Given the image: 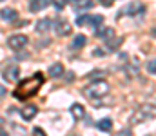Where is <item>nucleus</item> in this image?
Instances as JSON below:
<instances>
[{
    "instance_id": "23",
    "label": "nucleus",
    "mask_w": 156,
    "mask_h": 136,
    "mask_svg": "<svg viewBox=\"0 0 156 136\" xmlns=\"http://www.w3.org/2000/svg\"><path fill=\"white\" fill-rule=\"evenodd\" d=\"M113 2H115V0H100V4H102V5H105V7H111V5H113Z\"/></svg>"
},
{
    "instance_id": "15",
    "label": "nucleus",
    "mask_w": 156,
    "mask_h": 136,
    "mask_svg": "<svg viewBox=\"0 0 156 136\" xmlns=\"http://www.w3.org/2000/svg\"><path fill=\"white\" fill-rule=\"evenodd\" d=\"M87 42V38H85V35H76L75 38H73V44H71V49H82L83 45Z\"/></svg>"
},
{
    "instance_id": "10",
    "label": "nucleus",
    "mask_w": 156,
    "mask_h": 136,
    "mask_svg": "<svg viewBox=\"0 0 156 136\" xmlns=\"http://www.w3.org/2000/svg\"><path fill=\"white\" fill-rule=\"evenodd\" d=\"M56 35H58V37H67V35H71V26H69L66 20H58V22H56Z\"/></svg>"
},
{
    "instance_id": "4",
    "label": "nucleus",
    "mask_w": 156,
    "mask_h": 136,
    "mask_svg": "<svg viewBox=\"0 0 156 136\" xmlns=\"http://www.w3.org/2000/svg\"><path fill=\"white\" fill-rule=\"evenodd\" d=\"M29 42V38L26 37V35H13V37H9L7 38V45L13 49V51H20V49H24L26 45Z\"/></svg>"
},
{
    "instance_id": "19",
    "label": "nucleus",
    "mask_w": 156,
    "mask_h": 136,
    "mask_svg": "<svg viewBox=\"0 0 156 136\" xmlns=\"http://www.w3.org/2000/svg\"><path fill=\"white\" fill-rule=\"evenodd\" d=\"M122 42H123V38H115V40L111 38V40L107 42V44H109V47H107V51H115V49H118V45L122 44Z\"/></svg>"
},
{
    "instance_id": "28",
    "label": "nucleus",
    "mask_w": 156,
    "mask_h": 136,
    "mask_svg": "<svg viewBox=\"0 0 156 136\" xmlns=\"http://www.w3.org/2000/svg\"><path fill=\"white\" fill-rule=\"evenodd\" d=\"M73 2H80V0H73Z\"/></svg>"
},
{
    "instance_id": "25",
    "label": "nucleus",
    "mask_w": 156,
    "mask_h": 136,
    "mask_svg": "<svg viewBox=\"0 0 156 136\" xmlns=\"http://www.w3.org/2000/svg\"><path fill=\"white\" fill-rule=\"evenodd\" d=\"M26 58H27V53H22V54L18 53V56H16V60H26Z\"/></svg>"
},
{
    "instance_id": "26",
    "label": "nucleus",
    "mask_w": 156,
    "mask_h": 136,
    "mask_svg": "<svg viewBox=\"0 0 156 136\" xmlns=\"http://www.w3.org/2000/svg\"><path fill=\"white\" fill-rule=\"evenodd\" d=\"M4 94H5V87H2V85H0V96H4Z\"/></svg>"
},
{
    "instance_id": "3",
    "label": "nucleus",
    "mask_w": 156,
    "mask_h": 136,
    "mask_svg": "<svg viewBox=\"0 0 156 136\" xmlns=\"http://www.w3.org/2000/svg\"><path fill=\"white\" fill-rule=\"evenodd\" d=\"M87 98H102V96H105L107 92H109V84L105 82V80H93V84L91 85H87V87H83L82 91Z\"/></svg>"
},
{
    "instance_id": "1",
    "label": "nucleus",
    "mask_w": 156,
    "mask_h": 136,
    "mask_svg": "<svg viewBox=\"0 0 156 136\" xmlns=\"http://www.w3.org/2000/svg\"><path fill=\"white\" fill-rule=\"evenodd\" d=\"M42 84H44V75L42 73H35L33 76H29V78H26V80H22L18 84V87L15 89L13 96L16 100H20V102H27L40 91Z\"/></svg>"
},
{
    "instance_id": "8",
    "label": "nucleus",
    "mask_w": 156,
    "mask_h": 136,
    "mask_svg": "<svg viewBox=\"0 0 156 136\" xmlns=\"http://www.w3.org/2000/svg\"><path fill=\"white\" fill-rule=\"evenodd\" d=\"M37 114H38V107H37V105H26V107L22 109V118H24L26 122H31Z\"/></svg>"
},
{
    "instance_id": "11",
    "label": "nucleus",
    "mask_w": 156,
    "mask_h": 136,
    "mask_svg": "<svg viewBox=\"0 0 156 136\" xmlns=\"http://www.w3.org/2000/svg\"><path fill=\"white\" fill-rule=\"evenodd\" d=\"M94 35H96L98 38H104V40L107 42V40H111V38L115 37V31H113V27H98V29L94 31Z\"/></svg>"
},
{
    "instance_id": "2",
    "label": "nucleus",
    "mask_w": 156,
    "mask_h": 136,
    "mask_svg": "<svg viewBox=\"0 0 156 136\" xmlns=\"http://www.w3.org/2000/svg\"><path fill=\"white\" fill-rule=\"evenodd\" d=\"M151 118H156V103H144L131 118V125H138L144 124Z\"/></svg>"
},
{
    "instance_id": "5",
    "label": "nucleus",
    "mask_w": 156,
    "mask_h": 136,
    "mask_svg": "<svg viewBox=\"0 0 156 136\" xmlns=\"http://www.w3.org/2000/svg\"><path fill=\"white\" fill-rule=\"evenodd\" d=\"M144 11H145V7H144L142 2H131V4H127L123 9H120L118 15H129V16H134V15H142Z\"/></svg>"
},
{
    "instance_id": "7",
    "label": "nucleus",
    "mask_w": 156,
    "mask_h": 136,
    "mask_svg": "<svg viewBox=\"0 0 156 136\" xmlns=\"http://www.w3.org/2000/svg\"><path fill=\"white\" fill-rule=\"evenodd\" d=\"M51 4H53V0H31L29 2V11L38 13L42 9H45L47 5H51Z\"/></svg>"
},
{
    "instance_id": "17",
    "label": "nucleus",
    "mask_w": 156,
    "mask_h": 136,
    "mask_svg": "<svg viewBox=\"0 0 156 136\" xmlns=\"http://www.w3.org/2000/svg\"><path fill=\"white\" fill-rule=\"evenodd\" d=\"M98 129H100V131H105V133L111 131V129H113V120H111V118H102V120L98 122Z\"/></svg>"
},
{
    "instance_id": "9",
    "label": "nucleus",
    "mask_w": 156,
    "mask_h": 136,
    "mask_svg": "<svg viewBox=\"0 0 156 136\" xmlns=\"http://www.w3.org/2000/svg\"><path fill=\"white\" fill-rule=\"evenodd\" d=\"M0 16H2V20H5V22H13V20H16L18 13H16V9H13V7H4V9L0 11Z\"/></svg>"
},
{
    "instance_id": "29",
    "label": "nucleus",
    "mask_w": 156,
    "mask_h": 136,
    "mask_svg": "<svg viewBox=\"0 0 156 136\" xmlns=\"http://www.w3.org/2000/svg\"><path fill=\"white\" fill-rule=\"evenodd\" d=\"M0 2H4V0H0Z\"/></svg>"
},
{
    "instance_id": "12",
    "label": "nucleus",
    "mask_w": 156,
    "mask_h": 136,
    "mask_svg": "<svg viewBox=\"0 0 156 136\" xmlns=\"http://www.w3.org/2000/svg\"><path fill=\"white\" fill-rule=\"evenodd\" d=\"M62 75H64V65L62 64H53L49 67V76L51 78H60Z\"/></svg>"
},
{
    "instance_id": "21",
    "label": "nucleus",
    "mask_w": 156,
    "mask_h": 136,
    "mask_svg": "<svg viewBox=\"0 0 156 136\" xmlns=\"http://www.w3.org/2000/svg\"><path fill=\"white\" fill-rule=\"evenodd\" d=\"M145 67H147V71H149L151 75H156V58H151Z\"/></svg>"
},
{
    "instance_id": "20",
    "label": "nucleus",
    "mask_w": 156,
    "mask_h": 136,
    "mask_svg": "<svg viewBox=\"0 0 156 136\" xmlns=\"http://www.w3.org/2000/svg\"><path fill=\"white\" fill-rule=\"evenodd\" d=\"M89 20H91V15H80L76 18V26H85V24H89Z\"/></svg>"
},
{
    "instance_id": "18",
    "label": "nucleus",
    "mask_w": 156,
    "mask_h": 136,
    "mask_svg": "<svg viewBox=\"0 0 156 136\" xmlns=\"http://www.w3.org/2000/svg\"><path fill=\"white\" fill-rule=\"evenodd\" d=\"M76 11H82V9H89V7H93V0H80L76 2Z\"/></svg>"
},
{
    "instance_id": "6",
    "label": "nucleus",
    "mask_w": 156,
    "mask_h": 136,
    "mask_svg": "<svg viewBox=\"0 0 156 136\" xmlns=\"http://www.w3.org/2000/svg\"><path fill=\"white\" fill-rule=\"evenodd\" d=\"M18 76H20V67H18V65H9V67H5L4 73H2V78H4L5 82H16Z\"/></svg>"
},
{
    "instance_id": "22",
    "label": "nucleus",
    "mask_w": 156,
    "mask_h": 136,
    "mask_svg": "<svg viewBox=\"0 0 156 136\" xmlns=\"http://www.w3.org/2000/svg\"><path fill=\"white\" fill-rule=\"evenodd\" d=\"M33 136H47V134H45V131L42 127H35L33 129Z\"/></svg>"
},
{
    "instance_id": "24",
    "label": "nucleus",
    "mask_w": 156,
    "mask_h": 136,
    "mask_svg": "<svg viewBox=\"0 0 156 136\" xmlns=\"http://www.w3.org/2000/svg\"><path fill=\"white\" fill-rule=\"evenodd\" d=\"M115 136H133V133H131V131H123V133H118V134H115Z\"/></svg>"
},
{
    "instance_id": "16",
    "label": "nucleus",
    "mask_w": 156,
    "mask_h": 136,
    "mask_svg": "<svg viewBox=\"0 0 156 136\" xmlns=\"http://www.w3.org/2000/svg\"><path fill=\"white\" fill-rule=\"evenodd\" d=\"M89 24H91V27H93V29H98V27L104 24V15H91Z\"/></svg>"
},
{
    "instance_id": "13",
    "label": "nucleus",
    "mask_w": 156,
    "mask_h": 136,
    "mask_svg": "<svg viewBox=\"0 0 156 136\" xmlns=\"http://www.w3.org/2000/svg\"><path fill=\"white\" fill-rule=\"evenodd\" d=\"M51 27H53V22L49 18H44V20H38L37 22V31L38 33H47Z\"/></svg>"
},
{
    "instance_id": "27",
    "label": "nucleus",
    "mask_w": 156,
    "mask_h": 136,
    "mask_svg": "<svg viewBox=\"0 0 156 136\" xmlns=\"http://www.w3.org/2000/svg\"><path fill=\"white\" fill-rule=\"evenodd\" d=\"M0 136H9V134H7V131H4V129H0Z\"/></svg>"
},
{
    "instance_id": "14",
    "label": "nucleus",
    "mask_w": 156,
    "mask_h": 136,
    "mask_svg": "<svg viewBox=\"0 0 156 136\" xmlns=\"http://www.w3.org/2000/svg\"><path fill=\"white\" fill-rule=\"evenodd\" d=\"M71 114H73L76 120H82V118L85 116V109H83V105H80V103H73V105H71Z\"/></svg>"
}]
</instances>
